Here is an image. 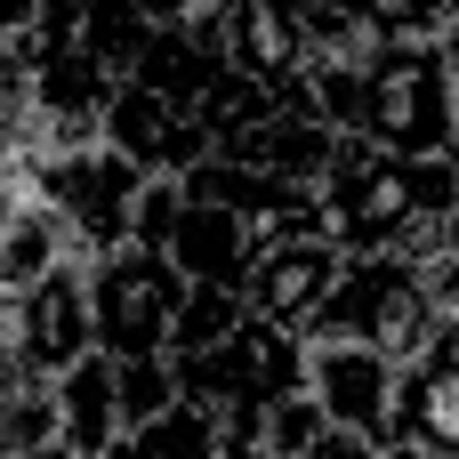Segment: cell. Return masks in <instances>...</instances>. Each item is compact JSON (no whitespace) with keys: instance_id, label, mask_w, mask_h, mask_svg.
<instances>
[{"instance_id":"obj_1","label":"cell","mask_w":459,"mask_h":459,"mask_svg":"<svg viewBox=\"0 0 459 459\" xmlns=\"http://www.w3.org/2000/svg\"><path fill=\"white\" fill-rule=\"evenodd\" d=\"M299 105L355 145L411 153V161H459V89L444 40H371L347 56H315Z\"/></svg>"},{"instance_id":"obj_2","label":"cell","mask_w":459,"mask_h":459,"mask_svg":"<svg viewBox=\"0 0 459 459\" xmlns=\"http://www.w3.org/2000/svg\"><path fill=\"white\" fill-rule=\"evenodd\" d=\"M315 218L347 258H428L459 218V161H411L347 137L315 186Z\"/></svg>"},{"instance_id":"obj_3","label":"cell","mask_w":459,"mask_h":459,"mask_svg":"<svg viewBox=\"0 0 459 459\" xmlns=\"http://www.w3.org/2000/svg\"><path fill=\"white\" fill-rule=\"evenodd\" d=\"M178 387H186V403H202V411L226 420L234 452H250V436H258L290 395H307V339L250 315L234 339H218V347H202V355H178Z\"/></svg>"},{"instance_id":"obj_4","label":"cell","mask_w":459,"mask_h":459,"mask_svg":"<svg viewBox=\"0 0 459 459\" xmlns=\"http://www.w3.org/2000/svg\"><path fill=\"white\" fill-rule=\"evenodd\" d=\"M444 331H452V315L428 299L420 258H347V274H339V290H331V307H323V323H315V339H331V347H371V355H387V363L428 355Z\"/></svg>"},{"instance_id":"obj_5","label":"cell","mask_w":459,"mask_h":459,"mask_svg":"<svg viewBox=\"0 0 459 459\" xmlns=\"http://www.w3.org/2000/svg\"><path fill=\"white\" fill-rule=\"evenodd\" d=\"M186 274L161 250H113L89 266V307H97V355L113 363H178V323H186Z\"/></svg>"},{"instance_id":"obj_6","label":"cell","mask_w":459,"mask_h":459,"mask_svg":"<svg viewBox=\"0 0 459 459\" xmlns=\"http://www.w3.org/2000/svg\"><path fill=\"white\" fill-rule=\"evenodd\" d=\"M145 186H153V178H145L129 153H113V145L48 153V169H40V202L73 226V242H81V258H89V266H97V258H113V250H129Z\"/></svg>"},{"instance_id":"obj_7","label":"cell","mask_w":459,"mask_h":459,"mask_svg":"<svg viewBox=\"0 0 459 459\" xmlns=\"http://www.w3.org/2000/svg\"><path fill=\"white\" fill-rule=\"evenodd\" d=\"M218 24H226V65L242 81H258L266 97H307V73H315V32L299 16V0H218Z\"/></svg>"},{"instance_id":"obj_8","label":"cell","mask_w":459,"mask_h":459,"mask_svg":"<svg viewBox=\"0 0 459 459\" xmlns=\"http://www.w3.org/2000/svg\"><path fill=\"white\" fill-rule=\"evenodd\" d=\"M339 274H347V250H339L331 234L266 242V258H258V274H250V315H258V323H274V331L315 339V323H323V307H331Z\"/></svg>"},{"instance_id":"obj_9","label":"cell","mask_w":459,"mask_h":459,"mask_svg":"<svg viewBox=\"0 0 459 459\" xmlns=\"http://www.w3.org/2000/svg\"><path fill=\"white\" fill-rule=\"evenodd\" d=\"M395 387H403V363H387V355H371V347L307 339V395L323 403V420H331L339 436L387 444V428H395Z\"/></svg>"},{"instance_id":"obj_10","label":"cell","mask_w":459,"mask_h":459,"mask_svg":"<svg viewBox=\"0 0 459 459\" xmlns=\"http://www.w3.org/2000/svg\"><path fill=\"white\" fill-rule=\"evenodd\" d=\"M105 145L129 153L145 178H194L210 161V129L186 105H169L161 89H145V81H121V97L105 113Z\"/></svg>"},{"instance_id":"obj_11","label":"cell","mask_w":459,"mask_h":459,"mask_svg":"<svg viewBox=\"0 0 459 459\" xmlns=\"http://www.w3.org/2000/svg\"><path fill=\"white\" fill-rule=\"evenodd\" d=\"M387 452H403V459H459V323L428 347V355L403 363Z\"/></svg>"},{"instance_id":"obj_12","label":"cell","mask_w":459,"mask_h":459,"mask_svg":"<svg viewBox=\"0 0 459 459\" xmlns=\"http://www.w3.org/2000/svg\"><path fill=\"white\" fill-rule=\"evenodd\" d=\"M8 347L32 363V371H48V379H65V371H81L89 355H97V307H89V266H65L56 282H40V290H24L16 299V331H8Z\"/></svg>"},{"instance_id":"obj_13","label":"cell","mask_w":459,"mask_h":459,"mask_svg":"<svg viewBox=\"0 0 459 459\" xmlns=\"http://www.w3.org/2000/svg\"><path fill=\"white\" fill-rule=\"evenodd\" d=\"M339 129L331 121H315L307 105H290V97H274L250 129H234L226 145H218V161H242V169H258V178H290V186H323V169L339 161Z\"/></svg>"},{"instance_id":"obj_14","label":"cell","mask_w":459,"mask_h":459,"mask_svg":"<svg viewBox=\"0 0 459 459\" xmlns=\"http://www.w3.org/2000/svg\"><path fill=\"white\" fill-rule=\"evenodd\" d=\"M258 258H266V242L250 234V218L186 194V218H178V242H169V266L186 282H202V290H250Z\"/></svg>"},{"instance_id":"obj_15","label":"cell","mask_w":459,"mask_h":459,"mask_svg":"<svg viewBox=\"0 0 459 459\" xmlns=\"http://www.w3.org/2000/svg\"><path fill=\"white\" fill-rule=\"evenodd\" d=\"M129 436V403H121V363L89 355L81 371L56 379V452L73 459H105Z\"/></svg>"},{"instance_id":"obj_16","label":"cell","mask_w":459,"mask_h":459,"mask_svg":"<svg viewBox=\"0 0 459 459\" xmlns=\"http://www.w3.org/2000/svg\"><path fill=\"white\" fill-rule=\"evenodd\" d=\"M65 266H89L81 242H73V226H65L40 194H32V202H8V226H0V290L24 299V290L56 282Z\"/></svg>"},{"instance_id":"obj_17","label":"cell","mask_w":459,"mask_h":459,"mask_svg":"<svg viewBox=\"0 0 459 459\" xmlns=\"http://www.w3.org/2000/svg\"><path fill=\"white\" fill-rule=\"evenodd\" d=\"M56 452V379L32 371L16 347H0V459Z\"/></svg>"},{"instance_id":"obj_18","label":"cell","mask_w":459,"mask_h":459,"mask_svg":"<svg viewBox=\"0 0 459 459\" xmlns=\"http://www.w3.org/2000/svg\"><path fill=\"white\" fill-rule=\"evenodd\" d=\"M226 452H234V436H226L218 411H202V403H169L161 420L129 428L105 459H226Z\"/></svg>"},{"instance_id":"obj_19","label":"cell","mask_w":459,"mask_h":459,"mask_svg":"<svg viewBox=\"0 0 459 459\" xmlns=\"http://www.w3.org/2000/svg\"><path fill=\"white\" fill-rule=\"evenodd\" d=\"M355 16L363 40H444L452 32V0H339Z\"/></svg>"},{"instance_id":"obj_20","label":"cell","mask_w":459,"mask_h":459,"mask_svg":"<svg viewBox=\"0 0 459 459\" xmlns=\"http://www.w3.org/2000/svg\"><path fill=\"white\" fill-rule=\"evenodd\" d=\"M250 323V290H186V323H178V355H202V347H218V339H234Z\"/></svg>"},{"instance_id":"obj_21","label":"cell","mask_w":459,"mask_h":459,"mask_svg":"<svg viewBox=\"0 0 459 459\" xmlns=\"http://www.w3.org/2000/svg\"><path fill=\"white\" fill-rule=\"evenodd\" d=\"M178 218H186V178H153L145 202H137V234H129V250H161V258H169Z\"/></svg>"},{"instance_id":"obj_22","label":"cell","mask_w":459,"mask_h":459,"mask_svg":"<svg viewBox=\"0 0 459 459\" xmlns=\"http://www.w3.org/2000/svg\"><path fill=\"white\" fill-rule=\"evenodd\" d=\"M129 8H137L153 32H169V24H194V16H202V8H218V0H129Z\"/></svg>"},{"instance_id":"obj_23","label":"cell","mask_w":459,"mask_h":459,"mask_svg":"<svg viewBox=\"0 0 459 459\" xmlns=\"http://www.w3.org/2000/svg\"><path fill=\"white\" fill-rule=\"evenodd\" d=\"M40 16H48V0H0V40L24 48V40L40 32Z\"/></svg>"},{"instance_id":"obj_24","label":"cell","mask_w":459,"mask_h":459,"mask_svg":"<svg viewBox=\"0 0 459 459\" xmlns=\"http://www.w3.org/2000/svg\"><path fill=\"white\" fill-rule=\"evenodd\" d=\"M307 459H395V452H387V444H371V436H339V428H331Z\"/></svg>"},{"instance_id":"obj_25","label":"cell","mask_w":459,"mask_h":459,"mask_svg":"<svg viewBox=\"0 0 459 459\" xmlns=\"http://www.w3.org/2000/svg\"><path fill=\"white\" fill-rule=\"evenodd\" d=\"M8 331H16V299L0 290V347H8Z\"/></svg>"},{"instance_id":"obj_26","label":"cell","mask_w":459,"mask_h":459,"mask_svg":"<svg viewBox=\"0 0 459 459\" xmlns=\"http://www.w3.org/2000/svg\"><path fill=\"white\" fill-rule=\"evenodd\" d=\"M444 56H452V89H459V16H452V32H444Z\"/></svg>"},{"instance_id":"obj_27","label":"cell","mask_w":459,"mask_h":459,"mask_svg":"<svg viewBox=\"0 0 459 459\" xmlns=\"http://www.w3.org/2000/svg\"><path fill=\"white\" fill-rule=\"evenodd\" d=\"M452 258H459V218H452Z\"/></svg>"},{"instance_id":"obj_28","label":"cell","mask_w":459,"mask_h":459,"mask_svg":"<svg viewBox=\"0 0 459 459\" xmlns=\"http://www.w3.org/2000/svg\"><path fill=\"white\" fill-rule=\"evenodd\" d=\"M226 459H266V452H226Z\"/></svg>"},{"instance_id":"obj_29","label":"cell","mask_w":459,"mask_h":459,"mask_svg":"<svg viewBox=\"0 0 459 459\" xmlns=\"http://www.w3.org/2000/svg\"><path fill=\"white\" fill-rule=\"evenodd\" d=\"M0 226H8V202H0Z\"/></svg>"},{"instance_id":"obj_30","label":"cell","mask_w":459,"mask_h":459,"mask_svg":"<svg viewBox=\"0 0 459 459\" xmlns=\"http://www.w3.org/2000/svg\"><path fill=\"white\" fill-rule=\"evenodd\" d=\"M452 16H459V0H452Z\"/></svg>"},{"instance_id":"obj_31","label":"cell","mask_w":459,"mask_h":459,"mask_svg":"<svg viewBox=\"0 0 459 459\" xmlns=\"http://www.w3.org/2000/svg\"><path fill=\"white\" fill-rule=\"evenodd\" d=\"M395 459H403V452H395Z\"/></svg>"}]
</instances>
